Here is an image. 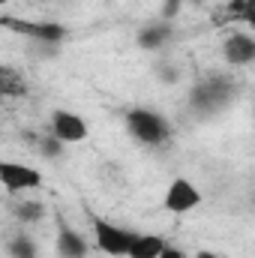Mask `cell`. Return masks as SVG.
I'll use <instances>...</instances> for the list:
<instances>
[{
	"label": "cell",
	"instance_id": "cell-1",
	"mask_svg": "<svg viewBox=\"0 0 255 258\" xmlns=\"http://www.w3.org/2000/svg\"><path fill=\"white\" fill-rule=\"evenodd\" d=\"M126 129L135 141L150 144V147L162 144L168 138V123L156 111H150V108H132V111H126Z\"/></svg>",
	"mask_w": 255,
	"mask_h": 258
},
{
	"label": "cell",
	"instance_id": "cell-2",
	"mask_svg": "<svg viewBox=\"0 0 255 258\" xmlns=\"http://www.w3.org/2000/svg\"><path fill=\"white\" fill-rule=\"evenodd\" d=\"M135 237H138L135 231L120 228V225H114V222H105V219H96V222H93V240H96V249L105 252V255H111V258L129 255Z\"/></svg>",
	"mask_w": 255,
	"mask_h": 258
},
{
	"label": "cell",
	"instance_id": "cell-3",
	"mask_svg": "<svg viewBox=\"0 0 255 258\" xmlns=\"http://www.w3.org/2000/svg\"><path fill=\"white\" fill-rule=\"evenodd\" d=\"M0 24L21 33V36H27V39H33V42H42V45H57V42L66 39V27L57 24V21H15V18L3 15Z\"/></svg>",
	"mask_w": 255,
	"mask_h": 258
},
{
	"label": "cell",
	"instance_id": "cell-4",
	"mask_svg": "<svg viewBox=\"0 0 255 258\" xmlns=\"http://www.w3.org/2000/svg\"><path fill=\"white\" fill-rule=\"evenodd\" d=\"M0 183L9 192H27V189H39L42 186V171L24 162H0Z\"/></svg>",
	"mask_w": 255,
	"mask_h": 258
},
{
	"label": "cell",
	"instance_id": "cell-5",
	"mask_svg": "<svg viewBox=\"0 0 255 258\" xmlns=\"http://www.w3.org/2000/svg\"><path fill=\"white\" fill-rule=\"evenodd\" d=\"M162 204H165L168 213H189V210H195L201 204V192L186 177H174L168 183V189H165V201Z\"/></svg>",
	"mask_w": 255,
	"mask_h": 258
},
{
	"label": "cell",
	"instance_id": "cell-6",
	"mask_svg": "<svg viewBox=\"0 0 255 258\" xmlns=\"http://www.w3.org/2000/svg\"><path fill=\"white\" fill-rule=\"evenodd\" d=\"M231 96H234V84H231L228 78H207V81H201V84L192 90V102H195L198 108L225 105Z\"/></svg>",
	"mask_w": 255,
	"mask_h": 258
},
{
	"label": "cell",
	"instance_id": "cell-7",
	"mask_svg": "<svg viewBox=\"0 0 255 258\" xmlns=\"http://www.w3.org/2000/svg\"><path fill=\"white\" fill-rule=\"evenodd\" d=\"M51 135L60 138L63 144H78L87 138V123H84V117H78L66 108H54L51 111Z\"/></svg>",
	"mask_w": 255,
	"mask_h": 258
},
{
	"label": "cell",
	"instance_id": "cell-8",
	"mask_svg": "<svg viewBox=\"0 0 255 258\" xmlns=\"http://www.w3.org/2000/svg\"><path fill=\"white\" fill-rule=\"evenodd\" d=\"M222 57L231 66L255 63V39L249 33H231V36L222 42Z\"/></svg>",
	"mask_w": 255,
	"mask_h": 258
},
{
	"label": "cell",
	"instance_id": "cell-9",
	"mask_svg": "<svg viewBox=\"0 0 255 258\" xmlns=\"http://www.w3.org/2000/svg\"><path fill=\"white\" fill-rule=\"evenodd\" d=\"M54 249L60 258H87V243L78 231H72V225H57V240H54Z\"/></svg>",
	"mask_w": 255,
	"mask_h": 258
},
{
	"label": "cell",
	"instance_id": "cell-10",
	"mask_svg": "<svg viewBox=\"0 0 255 258\" xmlns=\"http://www.w3.org/2000/svg\"><path fill=\"white\" fill-rule=\"evenodd\" d=\"M168 39H171V21H165V18H159V21L141 27L138 36H135L138 48H144V51H156V48H162Z\"/></svg>",
	"mask_w": 255,
	"mask_h": 258
},
{
	"label": "cell",
	"instance_id": "cell-11",
	"mask_svg": "<svg viewBox=\"0 0 255 258\" xmlns=\"http://www.w3.org/2000/svg\"><path fill=\"white\" fill-rule=\"evenodd\" d=\"M165 249V240L159 234H138L126 258H159Z\"/></svg>",
	"mask_w": 255,
	"mask_h": 258
},
{
	"label": "cell",
	"instance_id": "cell-12",
	"mask_svg": "<svg viewBox=\"0 0 255 258\" xmlns=\"http://www.w3.org/2000/svg\"><path fill=\"white\" fill-rule=\"evenodd\" d=\"M0 93H3L6 99H21V96H27V84H24V78H21L12 66H0Z\"/></svg>",
	"mask_w": 255,
	"mask_h": 258
},
{
	"label": "cell",
	"instance_id": "cell-13",
	"mask_svg": "<svg viewBox=\"0 0 255 258\" xmlns=\"http://www.w3.org/2000/svg\"><path fill=\"white\" fill-rule=\"evenodd\" d=\"M12 213H15L18 222L33 225V222H39V219L45 216V207H42L39 201H18V204H12Z\"/></svg>",
	"mask_w": 255,
	"mask_h": 258
},
{
	"label": "cell",
	"instance_id": "cell-14",
	"mask_svg": "<svg viewBox=\"0 0 255 258\" xmlns=\"http://www.w3.org/2000/svg\"><path fill=\"white\" fill-rule=\"evenodd\" d=\"M6 249H9V258H36V243H33L24 231H18V234L6 243Z\"/></svg>",
	"mask_w": 255,
	"mask_h": 258
},
{
	"label": "cell",
	"instance_id": "cell-15",
	"mask_svg": "<svg viewBox=\"0 0 255 258\" xmlns=\"http://www.w3.org/2000/svg\"><path fill=\"white\" fill-rule=\"evenodd\" d=\"M243 15H246V0H228L225 3V21H243Z\"/></svg>",
	"mask_w": 255,
	"mask_h": 258
},
{
	"label": "cell",
	"instance_id": "cell-16",
	"mask_svg": "<svg viewBox=\"0 0 255 258\" xmlns=\"http://www.w3.org/2000/svg\"><path fill=\"white\" fill-rule=\"evenodd\" d=\"M60 144H63V141L51 135V138H42V141H39V150H42V156H57V153H60Z\"/></svg>",
	"mask_w": 255,
	"mask_h": 258
},
{
	"label": "cell",
	"instance_id": "cell-17",
	"mask_svg": "<svg viewBox=\"0 0 255 258\" xmlns=\"http://www.w3.org/2000/svg\"><path fill=\"white\" fill-rule=\"evenodd\" d=\"M183 3H186V0H165L159 15H162L165 21H171V18H177V12H180V6H183Z\"/></svg>",
	"mask_w": 255,
	"mask_h": 258
},
{
	"label": "cell",
	"instance_id": "cell-18",
	"mask_svg": "<svg viewBox=\"0 0 255 258\" xmlns=\"http://www.w3.org/2000/svg\"><path fill=\"white\" fill-rule=\"evenodd\" d=\"M243 24L255 30V0H246V15H243Z\"/></svg>",
	"mask_w": 255,
	"mask_h": 258
},
{
	"label": "cell",
	"instance_id": "cell-19",
	"mask_svg": "<svg viewBox=\"0 0 255 258\" xmlns=\"http://www.w3.org/2000/svg\"><path fill=\"white\" fill-rule=\"evenodd\" d=\"M159 258H186V252H180L177 246H168V243H165V249H162Z\"/></svg>",
	"mask_w": 255,
	"mask_h": 258
},
{
	"label": "cell",
	"instance_id": "cell-20",
	"mask_svg": "<svg viewBox=\"0 0 255 258\" xmlns=\"http://www.w3.org/2000/svg\"><path fill=\"white\" fill-rule=\"evenodd\" d=\"M186 3H192V6H201V3H204V0H186Z\"/></svg>",
	"mask_w": 255,
	"mask_h": 258
},
{
	"label": "cell",
	"instance_id": "cell-21",
	"mask_svg": "<svg viewBox=\"0 0 255 258\" xmlns=\"http://www.w3.org/2000/svg\"><path fill=\"white\" fill-rule=\"evenodd\" d=\"M9 3H12V0H0V6H9Z\"/></svg>",
	"mask_w": 255,
	"mask_h": 258
}]
</instances>
